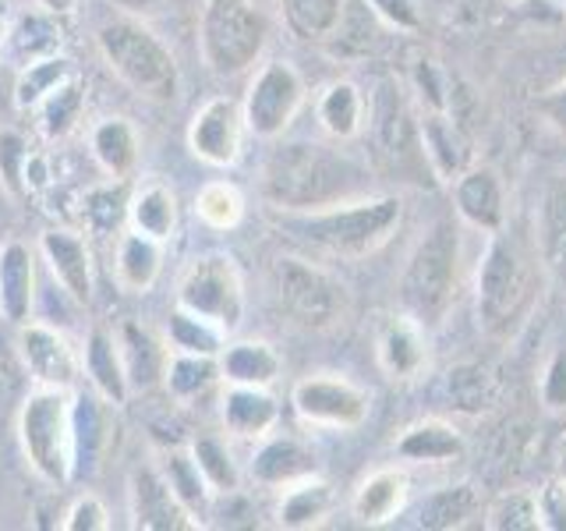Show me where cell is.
<instances>
[{
    "label": "cell",
    "mask_w": 566,
    "mask_h": 531,
    "mask_svg": "<svg viewBox=\"0 0 566 531\" xmlns=\"http://www.w3.org/2000/svg\"><path fill=\"white\" fill-rule=\"evenodd\" d=\"M368 191V167L340 149L318 146V142L276 146L262 167V199L276 212H308L358 199Z\"/></svg>",
    "instance_id": "6da1fadb"
},
{
    "label": "cell",
    "mask_w": 566,
    "mask_h": 531,
    "mask_svg": "<svg viewBox=\"0 0 566 531\" xmlns=\"http://www.w3.org/2000/svg\"><path fill=\"white\" fill-rule=\"evenodd\" d=\"M538 248L510 227L489 235L474 273V315L478 330L492 341H513L538 301ZM545 273V270H542Z\"/></svg>",
    "instance_id": "7a4b0ae2"
},
{
    "label": "cell",
    "mask_w": 566,
    "mask_h": 531,
    "mask_svg": "<svg viewBox=\"0 0 566 531\" xmlns=\"http://www.w3.org/2000/svg\"><path fill=\"white\" fill-rule=\"evenodd\" d=\"M280 227L308 241L312 248L336 259H365L397 235L403 223V202L397 195H358V199L308 209V212H280Z\"/></svg>",
    "instance_id": "3957f363"
},
{
    "label": "cell",
    "mask_w": 566,
    "mask_h": 531,
    "mask_svg": "<svg viewBox=\"0 0 566 531\" xmlns=\"http://www.w3.org/2000/svg\"><path fill=\"white\" fill-rule=\"evenodd\" d=\"M460 227L453 217L436 220L407 256L400 273V305L424 330H439L457 301L460 288Z\"/></svg>",
    "instance_id": "277c9868"
},
{
    "label": "cell",
    "mask_w": 566,
    "mask_h": 531,
    "mask_svg": "<svg viewBox=\"0 0 566 531\" xmlns=\"http://www.w3.org/2000/svg\"><path fill=\"white\" fill-rule=\"evenodd\" d=\"M96 50L103 64L132 88L135 96L149 103H174L181 88V71L170 46L138 22V18H114L96 32Z\"/></svg>",
    "instance_id": "5b68a950"
},
{
    "label": "cell",
    "mask_w": 566,
    "mask_h": 531,
    "mask_svg": "<svg viewBox=\"0 0 566 531\" xmlns=\"http://www.w3.org/2000/svg\"><path fill=\"white\" fill-rule=\"evenodd\" d=\"M270 43V18L255 0H202L199 58L220 79L252 71Z\"/></svg>",
    "instance_id": "8992f818"
},
{
    "label": "cell",
    "mask_w": 566,
    "mask_h": 531,
    "mask_svg": "<svg viewBox=\"0 0 566 531\" xmlns=\"http://www.w3.org/2000/svg\"><path fill=\"white\" fill-rule=\"evenodd\" d=\"M18 442L22 457L50 489H64L75 482L71 465V389L35 386L18 412Z\"/></svg>",
    "instance_id": "52a82bcc"
},
{
    "label": "cell",
    "mask_w": 566,
    "mask_h": 531,
    "mask_svg": "<svg viewBox=\"0 0 566 531\" xmlns=\"http://www.w3.org/2000/svg\"><path fill=\"white\" fill-rule=\"evenodd\" d=\"M368 128L379 156L389 170H397L407 181H429V159L421 149V124L418 106L407 93V85L394 75H382L368 96Z\"/></svg>",
    "instance_id": "ba28073f"
},
{
    "label": "cell",
    "mask_w": 566,
    "mask_h": 531,
    "mask_svg": "<svg viewBox=\"0 0 566 531\" xmlns=\"http://www.w3.org/2000/svg\"><path fill=\"white\" fill-rule=\"evenodd\" d=\"M273 288H276L280 309L287 312L291 323H297L301 330H315V333L333 330L336 323H344V315L350 309L344 283L308 259H294V256L276 259Z\"/></svg>",
    "instance_id": "9c48e42d"
},
{
    "label": "cell",
    "mask_w": 566,
    "mask_h": 531,
    "mask_svg": "<svg viewBox=\"0 0 566 531\" xmlns=\"http://www.w3.org/2000/svg\"><path fill=\"white\" fill-rule=\"evenodd\" d=\"M174 305L209 319V323H217L227 333H234L244 319V277L234 256L223 252L195 256L185 266L181 280H177Z\"/></svg>",
    "instance_id": "30bf717a"
},
{
    "label": "cell",
    "mask_w": 566,
    "mask_h": 531,
    "mask_svg": "<svg viewBox=\"0 0 566 531\" xmlns=\"http://www.w3.org/2000/svg\"><path fill=\"white\" fill-rule=\"evenodd\" d=\"M308 100V88L301 71L287 61H270L255 71L252 85L244 93V124L255 138L276 142L291 128L301 106Z\"/></svg>",
    "instance_id": "8fae6325"
},
{
    "label": "cell",
    "mask_w": 566,
    "mask_h": 531,
    "mask_svg": "<svg viewBox=\"0 0 566 531\" xmlns=\"http://www.w3.org/2000/svg\"><path fill=\"white\" fill-rule=\"evenodd\" d=\"M294 415L312 425V429H329V433H354L368 421L371 397L368 389L350 383L347 376L336 372H318V376L297 379L291 389Z\"/></svg>",
    "instance_id": "7c38bea8"
},
{
    "label": "cell",
    "mask_w": 566,
    "mask_h": 531,
    "mask_svg": "<svg viewBox=\"0 0 566 531\" xmlns=\"http://www.w3.org/2000/svg\"><path fill=\"white\" fill-rule=\"evenodd\" d=\"M244 135H248L244 106L230 96H212L195 111L188 124V149L206 167L227 170L241 159Z\"/></svg>",
    "instance_id": "4fadbf2b"
},
{
    "label": "cell",
    "mask_w": 566,
    "mask_h": 531,
    "mask_svg": "<svg viewBox=\"0 0 566 531\" xmlns=\"http://www.w3.org/2000/svg\"><path fill=\"white\" fill-rule=\"evenodd\" d=\"M128 513L135 531H199L188 507L177 500L164 468L138 465L128 478Z\"/></svg>",
    "instance_id": "5bb4252c"
},
{
    "label": "cell",
    "mask_w": 566,
    "mask_h": 531,
    "mask_svg": "<svg viewBox=\"0 0 566 531\" xmlns=\"http://www.w3.org/2000/svg\"><path fill=\"white\" fill-rule=\"evenodd\" d=\"M18 354H22L35 386L75 389L82 376V351L61 330L46 323H32L29 319V323L18 326Z\"/></svg>",
    "instance_id": "9a60e30c"
},
{
    "label": "cell",
    "mask_w": 566,
    "mask_h": 531,
    "mask_svg": "<svg viewBox=\"0 0 566 531\" xmlns=\"http://www.w3.org/2000/svg\"><path fill=\"white\" fill-rule=\"evenodd\" d=\"M111 400L96 389H71V465L75 478H93L111 450Z\"/></svg>",
    "instance_id": "2e32d148"
},
{
    "label": "cell",
    "mask_w": 566,
    "mask_h": 531,
    "mask_svg": "<svg viewBox=\"0 0 566 531\" xmlns=\"http://www.w3.org/2000/svg\"><path fill=\"white\" fill-rule=\"evenodd\" d=\"M453 188V212L464 220L471 230L482 235H495L500 227H506V188L503 177L489 164H471L464 174L450 185Z\"/></svg>",
    "instance_id": "e0dca14e"
},
{
    "label": "cell",
    "mask_w": 566,
    "mask_h": 531,
    "mask_svg": "<svg viewBox=\"0 0 566 531\" xmlns=\"http://www.w3.org/2000/svg\"><path fill=\"white\" fill-rule=\"evenodd\" d=\"M418 124H421V149L424 159H429L432 177L442 185H453L474 164V149L464 121H457L450 111H424L421 106Z\"/></svg>",
    "instance_id": "ac0fdd59"
},
{
    "label": "cell",
    "mask_w": 566,
    "mask_h": 531,
    "mask_svg": "<svg viewBox=\"0 0 566 531\" xmlns=\"http://www.w3.org/2000/svg\"><path fill=\"white\" fill-rule=\"evenodd\" d=\"M376 358L386 379L411 383L429 368V330L411 315H386L376 333Z\"/></svg>",
    "instance_id": "d6986e66"
},
{
    "label": "cell",
    "mask_w": 566,
    "mask_h": 531,
    "mask_svg": "<svg viewBox=\"0 0 566 531\" xmlns=\"http://www.w3.org/2000/svg\"><path fill=\"white\" fill-rule=\"evenodd\" d=\"M40 256L75 305L93 301V256H88L85 238H78L75 230H46L40 238Z\"/></svg>",
    "instance_id": "ffe728a7"
},
{
    "label": "cell",
    "mask_w": 566,
    "mask_h": 531,
    "mask_svg": "<svg viewBox=\"0 0 566 531\" xmlns=\"http://www.w3.org/2000/svg\"><path fill=\"white\" fill-rule=\"evenodd\" d=\"M535 248L548 280L566 288V174H553L535 212Z\"/></svg>",
    "instance_id": "44dd1931"
},
{
    "label": "cell",
    "mask_w": 566,
    "mask_h": 531,
    "mask_svg": "<svg viewBox=\"0 0 566 531\" xmlns=\"http://www.w3.org/2000/svg\"><path fill=\"white\" fill-rule=\"evenodd\" d=\"M0 53H4V61H11L14 67L57 58V53H64L61 14L43 11V8L18 14L8 29V35H0Z\"/></svg>",
    "instance_id": "7402d4cb"
},
{
    "label": "cell",
    "mask_w": 566,
    "mask_h": 531,
    "mask_svg": "<svg viewBox=\"0 0 566 531\" xmlns=\"http://www.w3.org/2000/svg\"><path fill=\"white\" fill-rule=\"evenodd\" d=\"M248 471H252L259 486L283 489L297 482V478L315 475V454L308 442H301L297 436H262Z\"/></svg>",
    "instance_id": "603a6c76"
},
{
    "label": "cell",
    "mask_w": 566,
    "mask_h": 531,
    "mask_svg": "<svg viewBox=\"0 0 566 531\" xmlns=\"http://www.w3.org/2000/svg\"><path fill=\"white\" fill-rule=\"evenodd\" d=\"M114 336H117L124 376H128L132 389H153L164 383L170 344H164L149 326L135 323V319H124Z\"/></svg>",
    "instance_id": "cb8c5ba5"
},
{
    "label": "cell",
    "mask_w": 566,
    "mask_h": 531,
    "mask_svg": "<svg viewBox=\"0 0 566 531\" xmlns=\"http://www.w3.org/2000/svg\"><path fill=\"white\" fill-rule=\"evenodd\" d=\"M223 429L238 439H262L276 429L280 421V400L265 386H234L223 389Z\"/></svg>",
    "instance_id": "d4e9b609"
},
{
    "label": "cell",
    "mask_w": 566,
    "mask_h": 531,
    "mask_svg": "<svg viewBox=\"0 0 566 531\" xmlns=\"http://www.w3.org/2000/svg\"><path fill=\"white\" fill-rule=\"evenodd\" d=\"M35 305V256L22 241L0 248V319L22 326Z\"/></svg>",
    "instance_id": "484cf974"
},
{
    "label": "cell",
    "mask_w": 566,
    "mask_h": 531,
    "mask_svg": "<svg viewBox=\"0 0 566 531\" xmlns=\"http://www.w3.org/2000/svg\"><path fill=\"white\" fill-rule=\"evenodd\" d=\"M318 128L336 142H350L368 128V96L361 93L358 82L336 79L329 82L315 100Z\"/></svg>",
    "instance_id": "4316f807"
},
{
    "label": "cell",
    "mask_w": 566,
    "mask_h": 531,
    "mask_svg": "<svg viewBox=\"0 0 566 531\" xmlns=\"http://www.w3.org/2000/svg\"><path fill=\"white\" fill-rule=\"evenodd\" d=\"M407 496H411V482L400 468H379L368 478H361L358 489L350 496V513L368 528L389 524L397 513L407 507Z\"/></svg>",
    "instance_id": "83f0119b"
},
{
    "label": "cell",
    "mask_w": 566,
    "mask_h": 531,
    "mask_svg": "<svg viewBox=\"0 0 566 531\" xmlns=\"http://www.w3.org/2000/svg\"><path fill=\"white\" fill-rule=\"evenodd\" d=\"M329 510H333V486L326 478H318L315 471L280 489L273 518H276V528L283 531H312L326 524Z\"/></svg>",
    "instance_id": "f1b7e54d"
},
{
    "label": "cell",
    "mask_w": 566,
    "mask_h": 531,
    "mask_svg": "<svg viewBox=\"0 0 566 531\" xmlns=\"http://www.w3.org/2000/svg\"><path fill=\"white\" fill-rule=\"evenodd\" d=\"M82 372L88 376V383H93L96 394L106 397L114 407L128 404L132 386H128V376H124L117 336L111 330H103V326L88 330L85 347H82Z\"/></svg>",
    "instance_id": "f546056e"
},
{
    "label": "cell",
    "mask_w": 566,
    "mask_h": 531,
    "mask_svg": "<svg viewBox=\"0 0 566 531\" xmlns=\"http://www.w3.org/2000/svg\"><path fill=\"white\" fill-rule=\"evenodd\" d=\"M159 270H164V241L142 235L135 227L124 230L114 252V277L120 283V291H128V294L153 291Z\"/></svg>",
    "instance_id": "4dcf8cb0"
},
{
    "label": "cell",
    "mask_w": 566,
    "mask_h": 531,
    "mask_svg": "<svg viewBox=\"0 0 566 531\" xmlns=\"http://www.w3.org/2000/svg\"><path fill=\"white\" fill-rule=\"evenodd\" d=\"M397 457L411 465H450L464 457V436L442 418H421L400 433Z\"/></svg>",
    "instance_id": "1f68e13d"
},
{
    "label": "cell",
    "mask_w": 566,
    "mask_h": 531,
    "mask_svg": "<svg viewBox=\"0 0 566 531\" xmlns=\"http://www.w3.org/2000/svg\"><path fill=\"white\" fill-rule=\"evenodd\" d=\"M442 394H447V404L457 415L478 418L500 404V379L482 362H460L442 379Z\"/></svg>",
    "instance_id": "d6a6232c"
},
{
    "label": "cell",
    "mask_w": 566,
    "mask_h": 531,
    "mask_svg": "<svg viewBox=\"0 0 566 531\" xmlns=\"http://www.w3.org/2000/svg\"><path fill=\"white\" fill-rule=\"evenodd\" d=\"M283 372L273 344L265 341H234L220 351V376L234 386H265L270 389Z\"/></svg>",
    "instance_id": "836d02e7"
},
{
    "label": "cell",
    "mask_w": 566,
    "mask_h": 531,
    "mask_svg": "<svg viewBox=\"0 0 566 531\" xmlns=\"http://www.w3.org/2000/svg\"><path fill=\"white\" fill-rule=\"evenodd\" d=\"M88 153L106 177L128 181L138 167V132L124 117H106L88 132Z\"/></svg>",
    "instance_id": "e575fe53"
},
{
    "label": "cell",
    "mask_w": 566,
    "mask_h": 531,
    "mask_svg": "<svg viewBox=\"0 0 566 531\" xmlns=\"http://www.w3.org/2000/svg\"><path fill=\"white\" fill-rule=\"evenodd\" d=\"M128 227L167 244L177 235V195L164 181H146L135 188L128 202Z\"/></svg>",
    "instance_id": "d590c367"
},
{
    "label": "cell",
    "mask_w": 566,
    "mask_h": 531,
    "mask_svg": "<svg viewBox=\"0 0 566 531\" xmlns=\"http://www.w3.org/2000/svg\"><path fill=\"white\" fill-rule=\"evenodd\" d=\"M478 513V492L460 482V486H442L432 489L415 510V524L429 528V531H450V528H464Z\"/></svg>",
    "instance_id": "8d00e7d4"
},
{
    "label": "cell",
    "mask_w": 566,
    "mask_h": 531,
    "mask_svg": "<svg viewBox=\"0 0 566 531\" xmlns=\"http://www.w3.org/2000/svg\"><path fill=\"white\" fill-rule=\"evenodd\" d=\"M220 376V358H209V354H188V351H170L167 372H164V386L174 400H199L217 386Z\"/></svg>",
    "instance_id": "74e56055"
},
{
    "label": "cell",
    "mask_w": 566,
    "mask_h": 531,
    "mask_svg": "<svg viewBox=\"0 0 566 531\" xmlns=\"http://www.w3.org/2000/svg\"><path fill=\"white\" fill-rule=\"evenodd\" d=\"M128 202H132L128 185L111 177V185H96V188L85 191L82 220L99 238H114V235L120 238L124 230H128Z\"/></svg>",
    "instance_id": "f35d334b"
},
{
    "label": "cell",
    "mask_w": 566,
    "mask_h": 531,
    "mask_svg": "<svg viewBox=\"0 0 566 531\" xmlns=\"http://www.w3.org/2000/svg\"><path fill=\"white\" fill-rule=\"evenodd\" d=\"M347 14L344 0H280V18L297 40H329Z\"/></svg>",
    "instance_id": "ab89813d"
},
{
    "label": "cell",
    "mask_w": 566,
    "mask_h": 531,
    "mask_svg": "<svg viewBox=\"0 0 566 531\" xmlns=\"http://www.w3.org/2000/svg\"><path fill=\"white\" fill-rule=\"evenodd\" d=\"M164 475H167L170 489L177 492V500H181V503L188 507L191 518L206 528V524H209V521H206V518H209V507H212V500H217V492L209 489V482L202 478L199 465H195V457H191V454H181V450L167 454V460H164Z\"/></svg>",
    "instance_id": "60d3db41"
},
{
    "label": "cell",
    "mask_w": 566,
    "mask_h": 531,
    "mask_svg": "<svg viewBox=\"0 0 566 531\" xmlns=\"http://www.w3.org/2000/svg\"><path fill=\"white\" fill-rule=\"evenodd\" d=\"M82 106H85V93L78 79H67L61 82L53 93L35 106V124H40V135L46 142H57V138H67L75 132V124L82 121Z\"/></svg>",
    "instance_id": "b9f144b4"
},
{
    "label": "cell",
    "mask_w": 566,
    "mask_h": 531,
    "mask_svg": "<svg viewBox=\"0 0 566 531\" xmlns=\"http://www.w3.org/2000/svg\"><path fill=\"white\" fill-rule=\"evenodd\" d=\"M67 79H75V64H71L64 53L18 67L14 106H18V111H35V106H40L53 93V88H57L61 82H67Z\"/></svg>",
    "instance_id": "7bdbcfd3"
},
{
    "label": "cell",
    "mask_w": 566,
    "mask_h": 531,
    "mask_svg": "<svg viewBox=\"0 0 566 531\" xmlns=\"http://www.w3.org/2000/svg\"><path fill=\"white\" fill-rule=\"evenodd\" d=\"M227 330H220L209 319L177 309L170 312V326H167V344L170 351H188V354H209V358H220V351L227 347Z\"/></svg>",
    "instance_id": "ee69618b"
},
{
    "label": "cell",
    "mask_w": 566,
    "mask_h": 531,
    "mask_svg": "<svg viewBox=\"0 0 566 531\" xmlns=\"http://www.w3.org/2000/svg\"><path fill=\"white\" fill-rule=\"evenodd\" d=\"M482 518H485L482 524L489 531H538V528H545L538 496L524 492V489H510L503 496H495Z\"/></svg>",
    "instance_id": "f6af8a7d"
},
{
    "label": "cell",
    "mask_w": 566,
    "mask_h": 531,
    "mask_svg": "<svg viewBox=\"0 0 566 531\" xmlns=\"http://www.w3.org/2000/svg\"><path fill=\"white\" fill-rule=\"evenodd\" d=\"M195 465H199L202 478L209 482V489L217 496H234L241 489V471H238V460L230 457L227 442L220 436H199L191 439V450Z\"/></svg>",
    "instance_id": "bcb514c9"
},
{
    "label": "cell",
    "mask_w": 566,
    "mask_h": 531,
    "mask_svg": "<svg viewBox=\"0 0 566 531\" xmlns=\"http://www.w3.org/2000/svg\"><path fill=\"white\" fill-rule=\"evenodd\" d=\"M195 217L209 230H234L244 220V195L234 181H209L195 195Z\"/></svg>",
    "instance_id": "7dc6e473"
},
{
    "label": "cell",
    "mask_w": 566,
    "mask_h": 531,
    "mask_svg": "<svg viewBox=\"0 0 566 531\" xmlns=\"http://www.w3.org/2000/svg\"><path fill=\"white\" fill-rule=\"evenodd\" d=\"M29 142L18 132H0V185L11 195H25V164H29Z\"/></svg>",
    "instance_id": "c3c4849f"
},
{
    "label": "cell",
    "mask_w": 566,
    "mask_h": 531,
    "mask_svg": "<svg viewBox=\"0 0 566 531\" xmlns=\"http://www.w3.org/2000/svg\"><path fill=\"white\" fill-rule=\"evenodd\" d=\"M64 531H111V510L96 492H82L75 503L61 513Z\"/></svg>",
    "instance_id": "681fc988"
},
{
    "label": "cell",
    "mask_w": 566,
    "mask_h": 531,
    "mask_svg": "<svg viewBox=\"0 0 566 531\" xmlns=\"http://www.w3.org/2000/svg\"><path fill=\"white\" fill-rule=\"evenodd\" d=\"M415 96L424 111H450V79L432 61L415 64Z\"/></svg>",
    "instance_id": "f907efd6"
},
{
    "label": "cell",
    "mask_w": 566,
    "mask_h": 531,
    "mask_svg": "<svg viewBox=\"0 0 566 531\" xmlns=\"http://www.w3.org/2000/svg\"><path fill=\"white\" fill-rule=\"evenodd\" d=\"M368 11L394 32H418L421 29L418 0H368Z\"/></svg>",
    "instance_id": "816d5d0a"
},
{
    "label": "cell",
    "mask_w": 566,
    "mask_h": 531,
    "mask_svg": "<svg viewBox=\"0 0 566 531\" xmlns=\"http://www.w3.org/2000/svg\"><path fill=\"white\" fill-rule=\"evenodd\" d=\"M538 394L548 412H566V351H556L553 358H548V365L542 372V383H538Z\"/></svg>",
    "instance_id": "f5cc1de1"
},
{
    "label": "cell",
    "mask_w": 566,
    "mask_h": 531,
    "mask_svg": "<svg viewBox=\"0 0 566 531\" xmlns=\"http://www.w3.org/2000/svg\"><path fill=\"white\" fill-rule=\"evenodd\" d=\"M538 114L553 124L559 135H566V82H559L556 88H548V93L538 100Z\"/></svg>",
    "instance_id": "db71d44e"
},
{
    "label": "cell",
    "mask_w": 566,
    "mask_h": 531,
    "mask_svg": "<svg viewBox=\"0 0 566 531\" xmlns=\"http://www.w3.org/2000/svg\"><path fill=\"white\" fill-rule=\"evenodd\" d=\"M114 8L128 11V14H149V11H159L167 4V0H111Z\"/></svg>",
    "instance_id": "11a10c76"
},
{
    "label": "cell",
    "mask_w": 566,
    "mask_h": 531,
    "mask_svg": "<svg viewBox=\"0 0 566 531\" xmlns=\"http://www.w3.org/2000/svg\"><path fill=\"white\" fill-rule=\"evenodd\" d=\"M43 11H53V14H67L71 8H75V0H35Z\"/></svg>",
    "instance_id": "9f6ffc18"
},
{
    "label": "cell",
    "mask_w": 566,
    "mask_h": 531,
    "mask_svg": "<svg viewBox=\"0 0 566 531\" xmlns=\"http://www.w3.org/2000/svg\"><path fill=\"white\" fill-rule=\"evenodd\" d=\"M559 475L566 478V447H563V457H559Z\"/></svg>",
    "instance_id": "6f0895ef"
},
{
    "label": "cell",
    "mask_w": 566,
    "mask_h": 531,
    "mask_svg": "<svg viewBox=\"0 0 566 531\" xmlns=\"http://www.w3.org/2000/svg\"><path fill=\"white\" fill-rule=\"evenodd\" d=\"M8 18V0H0V22Z\"/></svg>",
    "instance_id": "680465c9"
},
{
    "label": "cell",
    "mask_w": 566,
    "mask_h": 531,
    "mask_svg": "<svg viewBox=\"0 0 566 531\" xmlns=\"http://www.w3.org/2000/svg\"><path fill=\"white\" fill-rule=\"evenodd\" d=\"M548 4H553V8H563V11H566V0H548Z\"/></svg>",
    "instance_id": "91938a15"
},
{
    "label": "cell",
    "mask_w": 566,
    "mask_h": 531,
    "mask_svg": "<svg viewBox=\"0 0 566 531\" xmlns=\"http://www.w3.org/2000/svg\"><path fill=\"white\" fill-rule=\"evenodd\" d=\"M0 58H4V53H0Z\"/></svg>",
    "instance_id": "94428289"
}]
</instances>
